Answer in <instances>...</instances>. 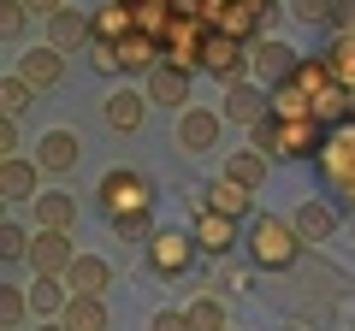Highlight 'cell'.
<instances>
[{"mask_svg":"<svg viewBox=\"0 0 355 331\" xmlns=\"http://www.w3.org/2000/svg\"><path fill=\"white\" fill-rule=\"evenodd\" d=\"M291 225H296V237H302V242H326L331 231H338V213H331L326 202H302L291 213Z\"/></svg>","mask_w":355,"mask_h":331,"instance_id":"obj_23","label":"cell"},{"mask_svg":"<svg viewBox=\"0 0 355 331\" xmlns=\"http://www.w3.org/2000/svg\"><path fill=\"white\" fill-rule=\"evenodd\" d=\"M65 307H71V284H65V278H36V284H30V314H36L42 325L65 319Z\"/></svg>","mask_w":355,"mask_h":331,"instance_id":"obj_15","label":"cell"},{"mask_svg":"<svg viewBox=\"0 0 355 331\" xmlns=\"http://www.w3.org/2000/svg\"><path fill=\"white\" fill-rule=\"evenodd\" d=\"M331 130L320 118H279V160H320Z\"/></svg>","mask_w":355,"mask_h":331,"instance_id":"obj_6","label":"cell"},{"mask_svg":"<svg viewBox=\"0 0 355 331\" xmlns=\"http://www.w3.org/2000/svg\"><path fill=\"white\" fill-rule=\"evenodd\" d=\"M77 154H83L77 130H48V136H42L36 166H42V172H71V166H77Z\"/></svg>","mask_w":355,"mask_h":331,"instance_id":"obj_21","label":"cell"},{"mask_svg":"<svg viewBox=\"0 0 355 331\" xmlns=\"http://www.w3.org/2000/svg\"><path fill=\"white\" fill-rule=\"evenodd\" d=\"M190 325H196V331H231V325H225V302H219L214 290L196 296V302H190Z\"/></svg>","mask_w":355,"mask_h":331,"instance_id":"obj_31","label":"cell"},{"mask_svg":"<svg viewBox=\"0 0 355 331\" xmlns=\"http://www.w3.org/2000/svg\"><path fill=\"white\" fill-rule=\"evenodd\" d=\"M207 42H214V30H207L202 18H178L172 36H166V65L184 71V77L207 71Z\"/></svg>","mask_w":355,"mask_h":331,"instance_id":"obj_4","label":"cell"},{"mask_svg":"<svg viewBox=\"0 0 355 331\" xmlns=\"http://www.w3.org/2000/svg\"><path fill=\"white\" fill-rule=\"evenodd\" d=\"M243 242H249V260H254L261 272H291L296 255H302L296 225H291V219H279V213H261V219L249 225V237H243Z\"/></svg>","mask_w":355,"mask_h":331,"instance_id":"obj_2","label":"cell"},{"mask_svg":"<svg viewBox=\"0 0 355 331\" xmlns=\"http://www.w3.org/2000/svg\"><path fill=\"white\" fill-rule=\"evenodd\" d=\"M331 36H355V0H338V12H331Z\"/></svg>","mask_w":355,"mask_h":331,"instance_id":"obj_37","label":"cell"},{"mask_svg":"<svg viewBox=\"0 0 355 331\" xmlns=\"http://www.w3.org/2000/svg\"><path fill=\"white\" fill-rule=\"evenodd\" d=\"M30 101H36V89H30L18 71H12V77H0V113H6V118H18Z\"/></svg>","mask_w":355,"mask_h":331,"instance_id":"obj_32","label":"cell"},{"mask_svg":"<svg viewBox=\"0 0 355 331\" xmlns=\"http://www.w3.org/2000/svg\"><path fill=\"white\" fill-rule=\"evenodd\" d=\"M18 77H24L30 89H53V83L65 77L60 48H48V42H42V48H30V53H24V65H18Z\"/></svg>","mask_w":355,"mask_h":331,"instance_id":"obj_19","label":"cell"},{"mask_svg":"<svg viewBox=\"0 0 355 331\" xmlns=\"http://www.w3.org/2000/svg\"><path fill=\"white\" fill-rule=\"evenodd\" d=\"M296 60H302V53H296V48H291V42H272V36H266V42H261V48H254V53H249V65H254V71H261V77H266V89H279L284 77H291V71H296Z\"/></svg>","mask_w":355,"mask_h":331,"instance_id":"obj_12","label":"cell"},{"mask_svg":"<svg viewBox=\"0 0 355 331\" xmlns=\"http://www.w3.org/2000/svg\"><path fill=\"white\" fill-rule=\"evenodd\" d=\"M0 160H18V118H0Z\"/></svg>","mask_w":355,"mask_h":331,"instance_id":"obj_38","label":"cell"},{"mask_svg":"<svg viewBox=\"0 0 355 331\" xmlns=\"http://www.w3.org/2000/svg\"><path fill=\"white\" fill-rule=\"evenodd\" d=\"M24 12H30L24 0H0V36H6V42H12L18 30H24Z\"/></svg>","mask_w":355,"mask_h":331,"instance_id":"obj_36","label":"cell"},{"mask_svg":"<svg viewBox=\"0 0 355 331\" xmlns=\"http://www.w3.org/2000/svg\"><path fill=\"white\" fill-rule=\"evenodd\" d=\"M30 12H42V18H53V12H65V0H24Z\"/></svg>","mask_w":355,"mask_h":331,"instance_id":"obj_41","label":"cell"},{"mask_svg":"<svg viewBox=\"0 0 355 331\" xmlns=\"http://www.w3.org/2000/svg\"><path fill=\"white\" fill-rule=\"evenodd\" d=\"M95 195H101V213L113 231H142L154 219V184L142 172H130V166H113Z\"/></svg>","mask_w":355,"mask_h":331,"instance_id":"obj_1","label":"cell"},{"mask_svg":"<svg viewBox=\"0 0 355 331\" xmlns=\"http://www.w3.org/2000/svg\"><path fill=\"white\" fill-rule=\"evenodd\" d=\"M148 101L154 107H184V113H190V77L172 71V65H160V71L148 77Z\"/></svg>","mask_w":355,"mask_h":331,"instance_id":"obj_24","label":"cell"},{"mask_svg":"<svg viewBox=\"0 0 355 331\" xmlns=\"http://www.w3.org/2000/svg\"><path fill=\"white\" fill-rule=\"evenodd\" d=\"M89 65H95L101 77H119V53L113 48H95V53H89Z\"/></svg>","mask_w":355,"mask_h":331,"instance_id":"obj_40","label":"cell"},{"mask_svg":"<svg viewBox=\"0 0 355 331\" xmlns=\"http://www.w3.org/2000/svg\"><path fill=\"white\" fill-rule=\"evenodd\" d=\"M119 71H137V77H154V71H160V42H154V36H142V30H137V36H125V42H119Z\"/></svg>","mask_w":355,"mask_h":331,"instance_id":"obj_16","label":"cell"},{"mask_svg":"<svg viewBox=\"0 0 355 331\" xmlns=\"http://www.w3.org/2000/svg\"><path fill=\"white\" fill-rule=\"evenodd\" d=\"M196 249H202L207 260H219V255H231V249H237V219H225V213H214V207H196Z\"/></svg>","mask_w":355,"mask_h":331,"instance_id":"obj_9","label":"cell"},{"mask_svg":"<svg viewBox=\"0 0 355 331\" xmlns=\"http://www.w3.org/2000/svg\"><path fill=\"white\" fill-rule=\"evenodd\" d=\"M225 118L231 125H261V118H272V101H266L254 83H237V89H225Z\"/></svg>","mask_w":355,"mask_h":331,"instance_id":"obj_17","label":"cell"},{"mask_svg":"<svg viewBox=\"0 0 355 331\" xmlns=\"http://www.w3.org/2000/svg\"><path fill=\"white\" fill-rule=\"evenodd\" d=\"M207 71L225 83V89H237L243 83V71H249V53H243V42H231V36H214L207 42Z\"/></svg>","mask_w":355,"mask_h":331,"instance_id":"obj_13","label":"cell"},{"mask_svg":"<svg viewBox=\"0 0 355 331\" xmlns=\"http://www.w3.org/2000/svg\"><path fill=\"white\" fill-rule=\"evenodd\" d=\"M284 83H296V89H302L308 101H320V95H331V89H338V77H331L326 53H302V60H296V71L284 77Z\"/></svg>","mask_w":355,"mask_h":331,"instance_id":"obj_18","label":"cell"},{"mask_svg":"<svg viewBox=\"0 0 355 331\" xmlns=\"http://www.w3.org/2000/svg\"><path fill=\"white\" fill-rule=\"evenodd\" d=\"M30 267H36V278H65V272L77 267L71 231H36V242H30Z\"/></svg>","mask_w":355,"mask_h":331,"instance_id":"obj_7","label":"cell"},{"mask_svg":"<svg viewBox=\"0 0 355 331\" xmlns=\"http://www.w3.org/2000/svg\"><path fill=\"white\" fill-rule=\"evenodd\" d=\"M331 12H338V0H291L296 24H331Z\"/></svg>","mask_w":355,"mask_h":331,"instance_id":"obj_35","label":"cell"},{"mask_svg":"<svg viewBox=\"0 0 355 331\" xmlns=\"http://www.w3.org/2000/svg\"><path fill=\"white\" fill-rule=\"evenodd\" d=\"M320 178H326V190L331 195H343V202L355 207V118L349 125H338L326 136V148H320Z\"/></svg>","mask_w":355,"mask_h":331,"instance_id":"obj_3","label":"cell"},{"mask_svg":"<svg viewBox=\"0 0 355 331\" xmlns=\"http://www.w3.org/2000/svg\"><path fill=\"white\" fill-rule=\"evenodd\" d=\"M101 113H107V125H113L119 136H137L142 118H148V95H137V89H113V95L101 101Z\"/></svg>","mask_w":355,"mask_h":331,"instance_id":"obj_11","label":"cell"},{"mask_svg":"<svg viewBox=\"0 0 355 331\" xmlns=\"http://www.w3.org/2000/svg\"><path fill=\"white\" fill-rule=\"evenodd\" d=\"M219 130H225V113L190 107V113H178V148L184 154H207V148H219Z\"/></svg>","mask_w":355,"mask_h":331,"instance_id":"obj_10","label":"cell"},{"mask_svg":"<svg viewBox=\"0 0 355 331\" xmlns=\"http://www.w3.org/2000/svg\"><path fill=\"white\" fill-rule=\"evenodd\" d=\"M36 331H65V325H60V319H53V325H36Z\"/></svg>","mask_w":355,"mask_h":331,"instance_id":"obj_42","label":"cell"},{"mask_svg":"<svg viewBox=\"0 0 355 331\" xmlns=\"http://www.w3.org/2000/svg\"><path fill=\"white\" fill-rule=\"evenodd\" d=\"M30 207H36V231H71L77 225V202L65 190H42Z\"/></svg>","mask_w":355,"mask_h":331,"instance_id":"obj_20","label":"cell"},{"mask_svg":"<svg viewBox=\"0 0 355 331\" xmlns=\"http://www.w3.org/2000/svg\"><path fill=\"white\" fill-rule=\"evenodd\" d=\"M30 242L36 237H24V231L6 219V225H0V260H6V267H12V260H30Z\"/></svg>","mask_w":355,"mask_h":331,"instance_id":"obj_34","label":"cell"},{"mask_svg":"<svg viewBox=\"0 0 355 331\" xmlns=\"http://www.w3.org/2000/svg\"><path fill=\"white\" fill-rule=\"evenodd\" d=\"M36 178H42V166L36 160H24V154H18V160H0V195H6V202H36Z\"/></svg>","mask_w":355,"mask_h":331,"instance_id":"obj_14","label":"cell"},{"mask_svg":"<svg viewBox=\"0 0 355 331\" xmlns=\"http://www.w3.org/2000/svg\"><path fill=\"white\" fill-rule=\"evenodd\" d=\"M207 207H214V213H225V219H243L249 213V190H243V184H231V178H219V184H207Z\"/></svg>","mask_w":355,"mask_h":331,"instance_id":"obj_27","label":"cell"},{"mask_svg":"<svg viewBox=\"0 0 355 331\" xmlns=\"http://www.w3.org/2000/svg\"><path fill=\"white\" fill-rule=\"evenodd\" d=\"M225 178L231 184H243V190H261L266 184V154H254V148H243V154H231V166H225Z\"/></svg>","mask_w":355,"mask_h":331,"instance_id":"obj_28","label":"cell"},{"mask_svg":"<svg viewBox=\"0 0 355 331\" xmlns=\"http://www.w3.org/2000/svg\"><path fill=\"white\" fill-rule=\"evenodd\" d=\"M89 30H95V48H119L125 36H137V6L130 0H107V6H95L89 12Z\"/></svg>","mask_w":355,"mask_h":331,"instance_id":"obj_8","label":"cell"},{"mask_svg":"<svg viewBox=\"0 0 355 331\" xmlns=\"http://www.w3.org/2000/svg\"><path fill=\"white\" fill-rule=\"evenodd\" d=\"M24 307H30V296L18 290V284H0V325L18 331V325H24Z\"/></svg>","mask_w":355,"mask_h":331,"instance_id":"obj_33","label":"cell"},{"mask_svg":"<svg viewBox=\"0 0 355 331\" xmlns=\"http://www.w3.org/2000/svg\"><path fill=\"white\" fill-rule=\"evenodd\" d=\"M65 284H71V296H107V284H113V267H107L101 255H77V267L65 272Z\"/></svg>","mask_w":355,"mask_h":331,"instance_id":"obj_22","label":"cell"},{"mask_svg":"<svg viewBox=\"0 0 355 331\" xmlns=\"http://www.w3.org/2000/svg\"><path fill=\"white\" fill-rule=\"evenodd\" d=\"M148 331H196V325H190V314H154Z\"/></svg>","mask_w":355,"mask_h":331,"instance_id":"obj_39","label":"cell"},{"mask_svg":"<svg viewBox=\"0 0 355 331\" xmlns=\"http://www.w3.org/2000/svg\"><path fill=\"white\" fill-rule=\"evenodd\" d=\"M83 36H95V30H89V18H83V12H71V6L48 18V48H60V53H65V48H77Z\"/></svg>","mask_w":355,"mask_h":331,"instance_id":"obj_26","label":"cell"},{"mask_svg":"<svg viewBox=\"0 0 355 331\" xmlns=\"http://www.w3.org/2000/svg\"><path fill=\"white\" fill-rule=\"evenodd\" d=\"M326 65H331V77H338L343 89L355 95V36H331V48H326Z\"/></svg>","mask_w":355,"mask_h":331,"instance_id":"obj_30","label":"cell"},{"mask_svg":"<svg viewBox=\"0 0 355 331\" xmlns=\"http://www.w3.org/2000/svg\"><path fill=\"white\" fill-rule=\"evenodd\" d=\"M196 255H202L196 237H184V231H172V225L148 237V272H160V278H184V272L196 267Z\"/></svg>","mask_w":355,"mask_h":331,"instance_id":"obj_5","label":"cell"},{"mask_svg":"<svg viewBox=\"0 0 355 331\" xmlns=\"http://www.w3.org/2000/svg\"><path fill=\"white\" fill-rule=\"evenodd\" d=\"M266 101H272V118H314V101H308L296 83H279V89H266Z\"/></svg>","mask_w":355,"mask_h":331,"instance_id":"obj_29","label":"cell"},{"mask_svg":"<svg viewBox=\"0 0 355 331\" xmlns=\"http://www.w3.org/2000/svg\"><path fill=\"white\" fill-rule=\"evenodd\" d=\"M60 325L65 331H107V325H113V314H107L101 296H71V307H65Z\"/></svg>","mask_w":355,"mask_h":331,"instance_id":"obj_25","label":"cell"}]
</instances>
